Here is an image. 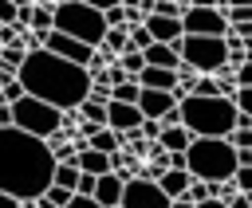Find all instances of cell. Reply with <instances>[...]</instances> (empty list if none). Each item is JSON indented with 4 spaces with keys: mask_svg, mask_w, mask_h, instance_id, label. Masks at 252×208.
Wrapping results in <instances>:
<instances>
[{
    "mask_svg": "<svg viewBox=\"0 0 252 208\" xmlns=\"http://www.w3.org/2000/svg\"><path fill=\"white\" fill-rule=\"evenodd\" d=\"M55 157L47 153L43 137H32L16 126L0 130V192L16 200H35L51 184Z\"/></svg>",
    "mask_w": 252,
    "mask_h": 208,
    "instance_id": "6da1fadb",
    "label": "cell"
},
{
    "mask_svg": "<svg viewBox=\"0 0 252 208\" xmlns=\"http://www.w3.org/2000/svg\"><path fill=\"white\" fill-rule=\"evenodd\" d=\"M16 82L24 86V94L43 98V102H51V106L63 110V114H71V110L87 98V90H91V75H87L83 67L51 55V51H43V47L24 55V63H20V71H16Z\"/></svg>",
    "mask_w": 252,
    "mask_h": 208,
    "instance_id": "7a4b0ae2",
    "label": "cell"
},
{
    "mask_svg": "<svg viewBox=\"0 0 252 208\" xmlns=\"http://www.w3.org/2000/svg\"><path fill=\"white\" fill-rule=\"evenodd\" d=\"M177 114H181V126L193 133V137H228L236 130V106L228 98H181L177 102Z\"/></svg>",
    "mask_w": 252,
    "mask_h": 208,
    "instance_id": "3957f363",
    "label": "cell"
},
{
    "mask_svg": "<svg viewBox=\"0 0 252 208\" xmlns=\"http://www.w3.org/2000/svg\"><path fill=\"white\" fill-rule=\"evenodd\" d=\"M185 173L197 181H228L236 173V149L224 137H193L185 145Z\"/></svg>",
    "mask_w": 252,
    "mask_h": 208,
    "instance_id": "277c9868",
    "label": "cell"
},
{
    "mask_svg": "<svg viewBox=\"0 0 252 208\" xmlns=\"http://www.w3.org/2000/svg\"><path fill=\"white\" fill-rule=\"evenodd\" d=\"M51 31H63V35L87 43V47H98L106 24H102V12L71 0V4H51Z\"/></svg>",
    "mask_w": 252,
    "mask_h": 208,
    "instance_id": "5b68a950",
    "label": "cell"
},
{
    "mask_svg": "<svg viewBox=\"0 0 252 208\" xmlns=\"http://www.w3.org/2000/svg\"><path fill=\"white\" fill-rule=\"evenodd\" d=\"M12 126L24 130V133H32V137H43V141H47L51 133L63 130V110H55V106L43 102V98L24 94V98L12 102Z\"/></svg>",
    "mask_w": 252,
    "mask_h": 208,
    "instance_id": "8992f818",
    "label": "cell"
},
{
    "mask_svg": "<svg viewBox=\"0 0 252 208\" xmlns=\"http://www.w3.org/2000/svg\"><path fill=\"white\" fill-rule=\"evenodd\" d=\"M177 51V59L185 67H193L197 75H217L224 67V39L220 35H181L177 43H169Z\"/></svg>",
    "mask_w": 252,
    "mask_h": 208,
    "instance_id": "52a82bcc",
    "label": "cell"
},
{
    "mask_svg": "<svg viewBox=\"0 0 252 208\" xmlns=\"http://www.w3.org/2000/svg\"><path fill=\"white\" fill-rule=\"evenodd\" d=\"M118 208H169V196L150 177H126L122 196H118Z\"/></svg>",
    "mask_w": 252,
    "mask_h": 208,
    "instance_id": "ba28073f",
    "label": "cell"
},
{
    "mask_svg": "<svg viewBox=\"0 0 252 208\" xmlns=\"http://www.w3.org/2000/svg\"><path fill=\"white\" fill-rule=\"evenodd\" d=\"M181 35H224L228 20L220 8H185L181 16Z\"/></svg>",
    "mask_w": 252,
    "mask_h": 208,
    "instance_id": "9c48e42d",
    "label": "cell"
},
{
    "mask_svg": "<svg viewBox=\"0 0 252 208\" xmlns=\"http://www.w3.org/2000/svg\"><path fill=\"white\" fill-rule=\"evenodd\" d=\"M43 51H51V55H59V59H67V63H75V67H83V71H87L91 55H94V47H87V43H79V39L63 35V31H47V35H43Z\"/></svg>",
    "mask_w": 252,
    "mask_h": 208,
    "instance_id": "30bf717a",
    "label": "cell"
},
{
    "mask_svg": "<svg viewBox=\"0 0 252 208\" xmlns=\"http://www.w3.org/2000/svg\"><path fill=\"white\" fill-rule=\"evenodd\" d=\"M138 122H142V114L134 102H106V130L126 133V130H138Z\"/></svg>",
    "mask_w": 252,
    "mask_h": 208,
    "instance_id": "8fae6325",
    "label": "cell"
},
{
    "mask_svg": "<svg viewBox=\"0 0 252 208\" xmlns=\"http://www.w3.org/2000/svg\"><path fill=\"white\" fill-rule=\"evenodd\" d=\"M122 184H126V177L122 173H102V177H94V200H98V208H114L118 204V196H122Z\"/></svg>",
    "mask_w": 252,
    "mask_h": 208,
    "instance_id": "7c38bea8",
    "label": "cell"
},
{
    "mask_svg": "<svg viewBox=\"0 0 252 208\" xmlns=\"http://www.w3.org/2000/svg\"><path fill=\"white\" fill-rule=\"evenodd\" d=\"M142 27L150 31L154 43H177L181 39V20H169V16H146Z\"/></svg>",
    "mask_w": 252,
    "mask_h": 208,
    "instance_id": "4fadbf2b",
    "label": "cell"
},
{
    "mask_svg": "<svg viewBox=\"0 0 252 208\" xmlns=\"http://www.w3.org/2000/svg\"><path fill=\"white\" fill-rule=\"evenodd\" d=\"M134 106H138L142 118H161V114H165L169 106H177V102L169 98V90H138V102H134Z\"/></svg>",
    "mask_w": 252,
    "mask_h": 208,
    "instance_id": "5bb4252c",
    "label": "cell"
},
{
    "mask_svg": "<svg viewBox=\"0 0 252 208\" xmlns=\"http://www.w3.org/2000/svg\"><path fill=\"white\" fill-rule=\"evenodd\" d=\"M75 169H79V173H91V177H102V173H110V161H106V153H98V149H91V145L79 141Z\"/></svg>",
    "mask_w": 252,
    "mask_h": 208,
    "instance_id": "9a60e30c",
    "label": "cell"
},
{
    "mask_svg": "<svg viewBox=\"0 0 252 208\" xmlns=\"http://www.w3.org/2000/svg\"><path fill=\"white\" fill-rule=\"evenodd\" d=\"M142 59H146V67H165V71H173V67L181 63L169 43H150V47L142 51Z\"/></svg>",
    "mask_w": 252,
    "mask_h": 208,
    "instance_id": "2e32d148",
    "label": "cell"
},
{
    "mask_svg": "<svg viewBox=\"0 0 252 208\" xmlns=\"http://www.w3.org/2000/svg\"><path fill=\"white\" fill-rule=\"evenodd\" d=\"M28 31H35V35H47L51 31V4L47 0H32L28 4Z\"/></svg>",
    "mask_w": 252,
    "mask_h": 208,
    "instance_id": "e0dca14e",
    "label": "cell"
},
{
    "mask_svg": "<svg viewBox=\"0 0 252 208\" xmlns=\"http://www.w3.org/2000/svg\"><path fill=\"white\" fill-rule=\"evenodd\" d=\"M193 141V133L185 130V126H169V130H161L158 133V145L165 149V153H185V145Z\"/></svg>",
    "mask_w": 252,
    "mask_h": 208,
    "instance_id": "ac0fdd59",
    "label": "cell"
},
{
    "mask_svg": "<svg viewBox=\"0 0 252 208\" xmlns=\"http://www.w3.org/2000/svg\"><path fill=\"white\" fill-rule=\"evenodd\" d=\"M158 188L173 200V196H185V188H189V173L185 169H165L161 177H158Z\"/></svg>",
    "mask_w": 252,
    "mask_h": 208,
    "instance_id": "d6986e66",
    "label": "cell"
},
{
    "mask_svg": "<svg viewBox=\"0 0 252 208\" xmlns=\"http://www.w3.org/2000/svg\"><path fill=\"white\" fill-rule=\"evenodd\" d=\"M83 145H91V149H98V153H114V149H122V141H118V133H114V130H106V126H98V130H91V133L83 137Z\"/></svg>",
    "mask_w": 252,
    "mask_h": 208,
    "instance_id": "ffe728a7",
    "label": "cell"
},
{
    "mask_svg": "<svg viewBox=\"0 0 252 208\" xmlns=\"http://www.w3.org/2000/svg\"><path fill=\"white\" fill-rule=\"evenodd\" d=\"M138 78H126V82H114L110 86V102H138Z\"/></svg>",
    "mask_w": 252,
    "mask_h": 208,
    "instance_id": "44dd1931",
    "label": "cell"
},
{
    "mask_svg": "<svg viewBox=\"0 0 252 208\" xmlns=\"http://www.w3.org/2000/svg\"><path fill=\"white\" fill-rule=\"evenodd\" d=\"M118 67L130 75V78H138V71L146 67V59H142V51H134V47H126L122 55H118Z\"/></svg>",
    "mask_w": 252,
    "mask_h": 208,
    "instance_id": "7402d4cb",
    "label": "cell"
},
{
    "mask_svg": "<svg viewBox=\"0 0 252 208\" xmlns=\"http://www.w3.org/2000/svg\"><path fill=\"white\" fill-rule=\"evenodd\" d=\"M39 196H43V200H47L51 208H63V204L71 200V188H59V184H47V188H43Z\"/></svg>",
    "mask_w": 252,
    "mask_h": 208,
    "instance_id": "603a6c76",
    "label": "cell"
},
{
    "mask_svg": "<svg viewBox=\"0 0 252 208\" xmlns=\"http://www.w3.org/2000/svg\"><path fill=\"white\" fill-rule=\"evenodd\" d=\"M232 106H236V114H248V118H252V86H236Z\"/></svg>",
    "mask_w": 252,
    "mask_h": 208,
    "instance_id": "cb8c5ba5",
    "label": "cell"
},
{
    "mask_svg": "<svg viewBox=\"0 0 252 208\" xmlns=\"http://www.w3.org/2000/svg\"><path fill=\"white\" fill-rule=\"evenodd\" d=\"M185 196H189L193 204L209 200V181H197V177H189V188H185Z\"/></svg>",
    "mask_w": 252,
    "mask_h": 208,
    "instance_id": "d4e9b609",
    "label": "cell"
},
{
    "mask_svg": "<svg viewBox=\"0 0 252 208\" xmlns=\"http://www.w3.org/2000/svg\"><path fill=\"white\" fill-rule=\"evenodd\" d=\"M232 184H236V192H252V165H236Z\"/></svg>",
    "mask_w": 252,
    "mask_h": 208,
    "instance_id": "484cf974",
    "label": "cell"
},
{
    "mask_svg": "<svg viewBox=\"0 0 252 208\" xmlns=\"http://www.w3.org/2000/svg\"><path fill=\"white\" fill-rule=\"evenodd\" d=\"M138 133H142L146 141H158V133H161V122H158V118H142V122H138Z\"/></svg>",
    "mask_w": 252,
    "mask_h": 208,
    "instance_id": "4316f807",
    "label": "cell"
},
{
    "mask_svg": "<svg viewBox=\"0 0 252 208\" xmlns=\"http://www.w3.org/2000/svg\"><path fill=\"white\" fill-rule=\"evenodd\" d=\"M224 141H228L232 149H252V130H232Z\"/></svg>",
    "mask_w": 252,
    "mask_h": 208,
    "instance_id": "83f0119b",
    "label": "cell"
},
{
    "mask_svg": "<svg viewBox=\"0 0 252 208\" xmlns=\"http://www.w3.org/2000/svg\"><path fill=\"white\" fill-rule=\"evenodd\" d=\"M87 98H91V102H98V106H106V102H110V86H106V82H91Z\"/></svg>",
    "mask_w": 252,
    "mask_h": 208,
    "instance_id": "f1b7e54d",
    "label": "cell"
},
{
    "mask_svg": "<svg viewBox=\"0 0 252 208\" xmlns=\"http://www.w3.org/2000/svg\"><path fill=\"white\" fill-rule=\"evenodd\" d=\"M232 82H236V86H252V59H244V63L232 71Z\"/></svg>",
    "mask_w": 252,
    "mask_h": 208,
    "instance_id": "f546056e",
    "label": "cell"
},
{
    "mask_svg": "<svg viewBox=\"0 0 252 208\" xmlns=\"http://www.w3.org/2000/svg\"><path fill=\"white\" fill-rule=\"evenodd\" d=\"M63 208H98V200L94 196H83V192H71V200Z\"/></svg>",
    "mask_w": 252,
    "mask_h": 208,
    "instance_id": "4dcf8cb0",
    "label": "cell"
},
{
    "mask_svg": "<svg viewBox=\"0 0 252 208\" xmlns=\"http://www.w3.org/2000/svg\"><path fill=\"white\" fill-rule=\"evenodd\" d=\"M79 4H87V8H94V12H106V8H114V4H122V0H79Z\"/></svg>",
    "mask_w": 252,
    "mask_h": 208,
    "instance_id": "1f68e13d",
    "label": "cell"
},
{
    "mask_svg": "<svg viewBox=\"0 0 252 208\" xmlns=\"http://www.w3.org/2000/svg\"><path fill=\"white\" fill-rule=\"evenodd\" d=\"M217 8H220V12H224V8H252V0H220Z\"/></svg>",
    "mask_w": 252,
    "mask_h": 208,
    "instance_id": "d6a6232c",
    "label": "cell"
},
{
    "mask_svg": "<svg viewBox=\"0 0 252 208\" xmlns=\"http://www.w3.org/2000/svg\"><path fill=\"white\" fill-rule=\"evenodd\" d=\"M236 165H252V149H236Z\"/></svg>",
    "mask_w": 252,
    "mask_h": 208,
    "instance_id": "836d02e7",
    "label": "cell"
},
{
    "mask_svg": "<svg viewBox=\"0 0 252 208\" xmlns=\"http://www.w3.org/2000/svg\"><path fill=\"white\" fill-rule=\"evenodd\" d=\"M0 208H20V200H16V196H8V192H0Z\"/></svg>",
    "mask_w": 252,
    "mask_h": 208,
    "instance_id": "e575fe53",
    "label": "cell"
},
{
    "mask_svg": "<svg viewBox=\"0 0 252 208\" xmlns=\"http://www.w3.org/2000/svg\"><path fill=\"white\" fill-rule=\"evenodd\" d=\"M193 208H228V204H224V200H213V196H209V200H201V204H193Z\"/></svg>",
    "mask_w": 252,
    "mask_h": 208,
    "instance_id": "d590c367",
    "label": "cell"
},
{
    "mask_svg": "<svg viewBox=\"0 0 252 208\" xmlns=\"http://www.w3.org/2000/svg\"><path fill=\"white\" fill-rule=\"evenodd\" d=\"M220 0H189V8H217Z\"/></svg>",
    "mask_w": 252,
    "mask_h": 208,
    "instance_id": "8d00e7d4",
    "label": "cell"
},
{
    "mask_svg": "<svg viewBox=\"0 0 252 208\" xmlns=\"http://www.w3.org/2000/svg\"><path fill=\"white\" fill-rule=\"evenodd\" d=\"M8 4H16V8H24V4H32V0H8Z\"/></svg>",
    "mask_w": 252,
    "mask_h": 208,
    "instance_id": "74e56055",
    "label": "cell"
}]
</instances>
